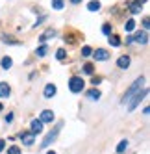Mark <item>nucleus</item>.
<instances>
[{
	"instance_id": "obj_1",
	"label": "nucleus",
	"mask_w": 150,
	"mask_h": 154,
	"mask_svg": "<svg viewBox=\"0 0 150 154\" xmlns=\"http://www.w3.org/2000/svg\"><path fill=\"white\" fill-rule=\"evenodd\" d=\"M145 84V78H143V76H141V78H137L130 87H128V89H126V93H124V97H122V102H128V100H130V98L137 93V91H141V85Z\"/></svg>"
},
{
	"instance_id": "obj_2",
	"label": "nucleus",
	"mask_w": 150,
	"mask_h": 154,
	"mask_svg": "<svg viewBox=\"0 0 150 154\" xmlns=\"http://www.w3.org/2000/svg\"><path fill=\"white\" fill-rule=\"evenodd\" d=\"M148 95V89H143V91H137L132 98H130V100H128V112H134V109L139 106V104H141V100H143V98Z\"/></svg>"
},
{
	"instance_id": "obj_3",
	"label": "nucleus",
	"mask_w": 150,
	"mask_h": 154,
	"mask_svg": "<svg viewBox=\"0 0 150 154\" xmlns=\"http://www.w3.org/2000/svg\"><path fill=\"white\" fill-rule=\"evenodd\" d=\"M83 80L80 78V76H72V78L69 80V89L72 91V93H82L83 91Z\"/></svg>"
},
{
	"instance_id": "obj_4",
	"label": "nucleus",
	"mask_w": 150,
	"mask_h": 154,
	"mask_svg": "<svg viewBox=\"0 0 150 154\" xmlns=\"http://www.w3.org/2000/svg\"><path fill=\"white\" fill-rule=\"evenodd\" d=\"M61 125H63V123H59V125H56V128H54V130H52V132H48V134H46V137H45V141H43V143H41V147H43V149H45V147H48V145H50V143H54V141H56V137H58V134H59V130H61Z\"/></svg>"
},
{
	"instance_id": "obj_5",
	"label": "nucleus",
	"mask_w": 150,
	"mask_h": 154,
	"mask_svg": "<svg viewBox=\"0 0 150 154\" xmlns=\"http://www.w3.org/2000/svg\"><path fill=\"white\" fill-rule=\"evenodd\" d=\"M91 56L96 60V61H104V60H108L110 58V50H104V48H96Z\"/></svg>"
},
{
	"instance_id": "obj_6",
	"label": "nucleus",
	"mask_w": 150,
	"mask_h": 154,
	"mask_svg": "<svg viewBox=\"0 0 150 154\" xmlns=\"http://www.w3.org/2000/svg\"><path fill=\"white\" fill-rule=\"evenodd\" d=\"M134 41L141 43V45H146V43H148V32H146V30H143V32H137V34L134 35Z\"/></svg>"
},
{
	"instance_id": "obj_7",
	"label": "nucleus",
	"mask_w": 150,
	"mask_h": 154,
	"mask_svg": "<svg viewBox=\"0 0 150 154\" xmlns=\"http://www.w3.org/2000/svg\"><path fill=\"white\" fill-rule=\"evenodd\" d=\"M39 121H41V123H52V121H54V113H52L50 109H43Z\"/></svg>"
},
{
	"instance_id": "obj_8",
	"label": "nucleus",
	"mask_w": 150,
	"mask_h": 154,
	"mask_svg": "<svg viewBox=\"0 0 150 154\" xmlns=\"http://www.w3.org/2000/svg\"><path fill=\"white\" fill-rule=\"evenodd\" d=\"M11 95V87L8 85V82H0V98H8Z\"/></svg>"
},
{
	"instance_id": "obj_9",
	"label": "nucleus",
	"mask_w": 150,
	"mask_h": 154,
	"mask_svg": "<svg viewBox=\"0 0 150 154\" xmlns=\"http://www.w3.org/2000/svg\"><path fill=\"white\" fill-rule=\"evenodd\" d=\"M30 132H32V134H41V132H43V123H41L39 119H34V121H32Z\"/></svg>"
},
{
	"instance_id": "obj_10",
	"label": "nucleus",
	"mask_w": 150,
	"mask_h": 154,
	"mask_svg": "<svg viewBox=\"0 0 150 154\" xmlns=\"http://www.w3.org/2000/svg\"><path fill=\"white\" fill-rule=\"evenodd\" d=\"M56 91H58V89H56V85H54V84H46V85H45V91H43V95H45L46 98H52V97L56 95Z\"/></svg>"
},
{
	"instance_id": "obj_11",
	"label": "nucleus",
	"mask_w": 150,
	"mask_h": 154,
	"mask_svg": "<svg viewBox=\"0 0 150 154\" xmlns=\"http://www.w3.org/2000/svg\"><path fill=\"white\" fill-rule=\"evenodd\" d=\"M34 137H35V134H32V132H22V134H20V139H22L24 145H32Z\"/></svg>"
},
{
	"instance_id": "obj_12",
	"label": "nucleus",
	"mask_w": 150,
	"mask_h": 154,
	"mask_svg": "<svg viewBox=\"0 0 150 154\" xmlns=\"http://www.w3.org/2000/svg\"><path fill=\"white\" fill-rule=\"evenodd\" d=\"M130 56H121L119 60H117V65H119V69H128L130 67Z\"/></svg>"
},
{
	"instance_id": "obj_13",
	"label": "nucleus",
	"mask_w": 150,
	"mask_h": 154,
	"mask_svg": "<svg viewBox=\"0 0 150 154\" xmlns=\"http://www.w3.org/2000/svg\"><path fill=\"white\" fill-rule=\"evenodd\" d=\"M54 35H56V30H46L43 35H39V41H41V43H45L46 39H52Z\"/></svg>"
},
{
	"instance_id": "obj_14",
	"label": "nucleus",
	"mask_w": 150,
	"mask_h": 154,
	"mask_svg": "<svg viewBox=\"0 0 150 154\" xmlns=\"http://www.w3.org/2000/svg\"><path fill=\"white\" fill-rule=\"evenodd\" d=\"M0 39H2L4 43H8V45H20L19 39H13V37H9V35H2Z\"/></svg>"
},
{
	"instance_id": "obj_15",
	"label": "nucleus",
	"mask_w": 150,
	"mask_h": 154,
	"mask_svg": "<svg viewBox=\"0 0 150 154\" xmlns=\"http://www.w3.org/2000/svg\"><path fill=\"white\" fill-rule=\"evenodd\" d=\"M110 45L111 47H119L121 45V37L115 35V34H110Z\"/></svg>"
},
{
	"instance_id": "obj_16",
	"label": "nucleus",
	"mask_w": 150,
	"mask_h": 154,
	"mask_svg": "<svg viewBox=\"0 0 150 154\" xmlns=\"http://www.w3.org/2000/svg\"><path fill=\"white\" fill-rule=\"evenodd\" d=\"M2 69H11V65H13V60L9 58V56H6V58H2Z\"/></svg>"
},
{
	"instance_id": "obj_17",
	"label": "nucleus",
	"mask_w": 150,
	"mask_h": 154,
	"mask_svg": "<svg viewBox=\"0 0 150 154\" xmlns=\"http://www.w3.org/2000/svg\"><path fill=\"white\" fill-rule=\"evenodd\" d=\"M100 91L98 89H91V91H87V97L91 98V100H98V98H100Z\"/></svg>"
},
{
	"instance_id": "obj_18",
	"label": "nucleus",
	"mask_w": 150,
	"mask_h": 154,
	"mask_svg": "<svg viewBox=\"0 0 150 154\" xmlns=\"http://www.w3.org/2000/svg\"><path fill=\"white\" fill-rule=\"evenodd\" d=\"M87 9H89V11H98V9H100V2H98V0H91Z\"/></svg>"
},
{
	"instance_id": "obj_19",
	"label": "nucleus",
	"mask_w": 150,
	"mask_h": 154,
	"mask_svg": "<svg viewBox=\"0 0 150 154\" xmlns=\"http://www.w3.org/2000/svg\"><path fill=\"white\" fill-rule=\"evenodd\" d=\"M128 8H130V11L134 13V15H137V13H141V9H143V6H139V4H128Z\"/></svg>"
},
{
	"instance_id": "obj_20",
	"label": "nucleus",
	"mask_w": 150,
	"mask_h": 154,
	"mask_svg": "<svg viewBox=\"0 0 150 154\" xmlns=\"http://www.w3.org/2000/svg\"><path fill=\"white\" fill-rule=\"evenodd\" d=\"M126 149H128V141H126V139H122L119 145H117V154H122Z\"/></svg>"
},
{
	"instance_id": "obj_21",
	"label": "nucleus",
	"mask_w": 150,
	"mask_h": 154,
	"mask_svg": "<svg viewBox=\"0 0 150 154\" xmlns=\"http://www.w3.org/2000/svg\"><path fill=\"white\" fill-rule=\"evenodd\" d=\"M46 52H48V47L46 45H41L37 50H35V54H37V56L39 58H43V56H46Z\"/></svg>"
},
{
	"instance_id": "obj_22",
	"label": "nucleus",
	"mask_w": 150,
	"mask_h": 154,
	"mask_svg": "<svg viewBox=\"0 0 150 154\" xmlns=\"http://www.w3.org/2000/svg\"><path fill=\"white\" fill-rule=\"evenodd\" d=\"M124 28H126V32H134V28H135V20H134V19H128V23L124 24Z\"/></svg>"
},
{
	"instance_id": "obj_23",
	"label": "nucleus",
	"mask_w": 150,
	"mask_h": 154,
	"mask_svg": "<svg viewBox=\"0 0 150 154\" xmlns=\"http://www.w3.org/2000/svg\"><path fill=\"white\" fill-rule=\"evenodd\" d=\"M56 58L59 60V61H63L67 58V50H63V48H58V52H56Z\"/></svg>"
},
{
	"instance_id": "obj_24",
	"label": "nucleus",
	"mask_w": 150,
	"mask_h": 154,
	"mask_svg": "<svg viewBox=\"0 0 150 154\" xmlns=\"http://www.w3.org/2000/svg\"><path fill=\"white\" fill-rule=\"evenodd\" d=\"M65 6V0H52V8L54 9H61Z\"/></svg>"
},
{
	"instance_id": "obj_25",
	"label": "nucleus",
	"mask_w": 150,
	"mask_h": 154,
	"mask_svg": "<svg viewBox=\"0 0 150 154\" xmlns=\"http://www.w3.org/2000/svg\"><path fill=\"white\" fill-rule=\"evenodd\" d=\"M91 54H93V48H91V47H83V48H82V56H83V58L91 56Z\"/></svg>"
},
{
	"instance_id": "obj_26",
	"label": "nucleus",
	"mask_w": 150,
	"mask_h": 154,
	"mask_svg": "<svg viewBox=\"0 0 150 154\" xmlns=\"http://www.w3.org/2000/svg\"><path fill=\"white\" fill-rule=\"evenodd\" d=\"M93 71H94V67H93L91 63H85V65H83V72H85V74H93Z\"/></svg>"
},
{
	"instance_id": "obj_27",
	"label": "nucleus",
	"mask_w": 150,
	"mask_h": 154,
	"mask_svg": "<svg viewBox=\"0 0 150 154\" xmlns=\"http://www.w3.org/2000/svg\"><path fill=\"white\" fill-rule=\"evenodd\" d=\"M8 154H20V149H19L17 145H13V147L8 149Z\"/></svg>"
},
{
	"instance_id": "obj_28",
	"label": "nucleus",
	"mask_w": 150,
	"mask_h": 154,
	"mask_svg": "<svg viewBox=\"0 0 150 154\" xmlns=\"http://www.w3.org/2000/svg\"><path fill=\"white\" fill-rule=\"evenodd\" d=\"M102 32H104L106 35H110V34H111V26H110V24H104V26H102Z\"/></svg>"
},
{
	"instance_id": "obj_29",
	"label": "nucleus",
	"mask_w": 150,
	"mask_h": 154,
	"mask_svg": "<svg viewBox=\"0 0 150 154\" xmlns=\"http://www.w3.org/2000/svg\"><path fill=\"white\" fill-rule=\"evenodd\" d=\"M45 20H46V15H41L37 20H35V26H39V24H43V23H45Z\"/></svg>"
},
{
	"instance_id": "obj_30",
	"label": "nucleus",
	"mask_w": 150,
	"mask_h": 154,
	"mask_svg": "<svg viewBox=\"0 0 150 154\" xmlns=\"http://www.w3.org/2000/svg\"><path fill=\"white\" fill-rule=\"evenodd\" d=\"M100 82H102V78H98V76H96V78H93V80H91V84H93V85H98Z\"/></svg>"
},
{
	"instance_id": "obj_31",
	"label": "nucleus",
	"mask_w": 150,
	"mask_h": 154,
	"mask_svg": "<svg viewBox=\"0 0 150 154\" xmlns=\"http://www.w3.org/2000/svg\"><path fill=\"white\" fill-rule=\"evenodd\" d=\"M143 24H145V30H148V26H150V19H148V17L143 20Z\"/></svg>"
},
{
	"instance_id": "obj_32",
	"label": "nucleus",
	"mask_w": 150,
	"mask_h": 154,
	"mask_svg": "<svg viewBox=\"0 0 150 154\" xmlns=\"http://www.w3.org/2000/svg\"><path fill=\"white\" fill-rule=\"evenodd\" d=\"M11 121H13V113H8L6 115V123H11Z\"/></svg>"
},
{
	"instance_id": "obj_33",
	"label": "nucleus",
	"mask_w": 150,
	"mask_h": 154,
	"mask_svg": "<svg viewBox=\"0 0 150 154\" xmlns=\"http://www.w3.org/2000/svg\"><path fill=\"white\" fill-rule=\"evenodd\" d=\"M4 149H6V141H4V139H0V152H2Z\"/></svg>"
},
{
	"instance_id": "obj_34",
	"label": "nucleus",
	"mask_w": 150,
	"mask_h": 154,
	"mask_svg": "<svg viewBox=\"0 0 150 154\" xmlns=\"http://www.w3.org/2000/svg\"><path fill=\"white\" fill-rule=\"evenodd\" d=\"M145 2H146V0H135V4H139V6H143Z\"/></svg>"
},
{
	"instance_id": "obj_35",
	"label": "nucleus",
	"mask_w": 150,
	"mask_h": 154,
	"mask_svg": "<svg viewBox=\"0 0 150 154\" xmlns=\"http://www.w3.org/2000/svg\"><path fill=\"white\" fill-rule=\"evenodd\" d=\"M70 2H72V4H80V2H82V0H70Z\"/></svg>"
},
{
	"instance_id": "obj_36",
	"label": "nucleus",
	"mask_w": 150,
	"mask_h": 154,
	"mask_svg": "<svg viewBox=\"0 0 150 154\" xmlns=\"http://www.w3.org/2000/svg\"><path fill=\"white\" fill-rule=\"evenodd\" d=\"M46 154H56V152H54V150H48V152H46Z\"/></svg>"
},
{
	"instance_id": "obj_37",
	"label": "nucleus",
	"mask_w": 150,
	"mask_h": 154,
	"mask_svg": "<svg viewBox=\"0 0 150 154\" xmlns=\"http://www.w3.org/2000/svg\"><path fill=\"white\" fill-rule=\"evenodd\" d=\"M2 109H4V106H2V102H0V112H2Z\"/></svg>"
}]
</instances>
